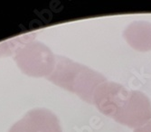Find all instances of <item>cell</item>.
I'll list each match as a JSON object with an SVG mask.
<instances>
[{
    "mask_svg": "<svg viewBox=\"0 0 151 132\" xmlns=\"http://www.w3.org/2000/svg\"><path fill=\"white\" fill-rule=\"evenodd\" d=\"M134 132H151V120L134 129Z\"/></svg>",
    "mask_w": 151,
    "mask_h": 132,
    "instance_id": "3957f363",
    "label": "cell"
},
{
    "mask_svg": "<svg viewBox=\"0 0 151 132\" xmlns=\"http://www.w3.org/2000/svg\"><path fill=\"white\" fill-rule=\"evenodd\" d=\"M127 43L136 51L151 50V24L148 22H133L123 33Z\"/></svg>",
    "mask_w": 151,
    "mask_h": 132,
    "instance_id": "7a4b0ae2",
    "label": "cell"
},
{
    "mask_svg": "<svg viewBox=\"0 0 151 132\" xmlns=\"http://www.w3.org/2000/svg\"><path fill=\"white\" fill-rule=\"evenodd\" d=\"M93 104L102 114L124 126L137 128L151 120V101L139 90L113 82L96 90Z\"/></svg>",
    "mask_w": 151,
    "mask_h": 132,
    "instance_id": "6da1fadb",
    "label": "cell"
}]
</instances>
